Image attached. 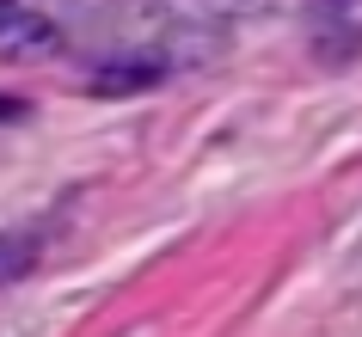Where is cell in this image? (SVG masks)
<instances>
[{
    "label": "cell",
    "instance_id": "6da1fadb",
    "mask_svg": "<svg viewBox=\"0 0 362 337\" xmlns=\"http://www.w3.org/2000/svg\"><path fill=\"white\" fill-rule=\"evenodd\" d=\"M172 25L178 13L166 0H111L105 13H93L86 37L105 49V61H153V49H166Z\"/></svg>",
    "mask_w": 362,
    "mask_h": 337
},
{
    "label": "cell",
    "instance_id": "7a4b0ae2",
    "mask_svg": "<svg viewBox=\"0 0 362 337\" xmlns=\"http://www.w3.org/2000/svg\"><path fill=\"white\" fill-rule=\"evenodd\" d=\"M56 43H62L56 19H43L37 6H25V0H0V56L37 61V56H49Z\"/></svg>",
    "mask_w": 362,
    "mask_h": 337
},
{
    "label": "cell",
    "instance_id": "3957f363",
    "mask_svg": "<svg viewBox=\"0 0 362 337\" xmlns=\"http://www.w3.org/2000/svg\"><path fill=\"white\" fill-rule=\"evenodd\" d=\"M31 264H37V240L31 233H0V288L31 276Z\"/></svg>",
    "mask_w": 362,
    "mask_h": 337
},
{
    "label": "cell",
    "instance_id": "277c9868",
    "mask_svg": "<svg viewBox=\"0 0 362 337\" xmlns=\"http://www.w3.org/2000/svg\"><path fill=\"white\" fill-rule=\"evenodd\" d=\"M233 6H264V0H233Z\"/></svg>",
    "mask_w": 362,
    "mask_h": 337
}]
</instances>
